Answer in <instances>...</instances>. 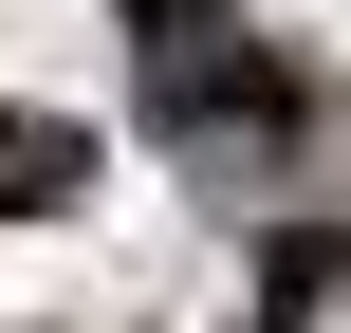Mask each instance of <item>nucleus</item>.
I'll list each match as a JSON object with an SVG mask.
<instances>
[{
	"instance_id": "nucleus-1",
	"label": "nucleus",
	"mask_w": 351,
	"mask_h": 333,
	"mask_svg": "<svg viewBox=\"0 0 351 333\" xmlns=\"http://www.w3.org/2000/svg\"><path fill=\"white\" fill-rule=\"evenodd\" d=\"M148 111H167L185 148H278V130H296V74H278V56L185 37V56H148Z\"/></svg>"
},
{
	"instance_id": "nucleus-2",
	"label": "nucleus",
	"mask_w": 351,
	"mask_h": 333,
	"mask_svg": "<svg viewBox=\"0 0 351 333\" xmlns=\"http://www.w3.org/2000/svg\"><path fill=\"white\" fill-rule=\"evenodd\" d=\"M56 204H93V130L0 93V222H56Z\"/></svg>"
},
{
	"instance_id": "nucleus-3",
	"label": "nucleus",
	"mask_w": 351,
	"mask_h": 333,
	"mask_svg": "<svg viewBox=\"0 0 351 333\" xmlns=\"http://www.w3.org/2000/svg\"><path fill=\"white\" fill-rule=\"evenodd\" d=\"M130 37H148V56H185V37H222V0H130Z\"/></svg>"
}]
</instances>
